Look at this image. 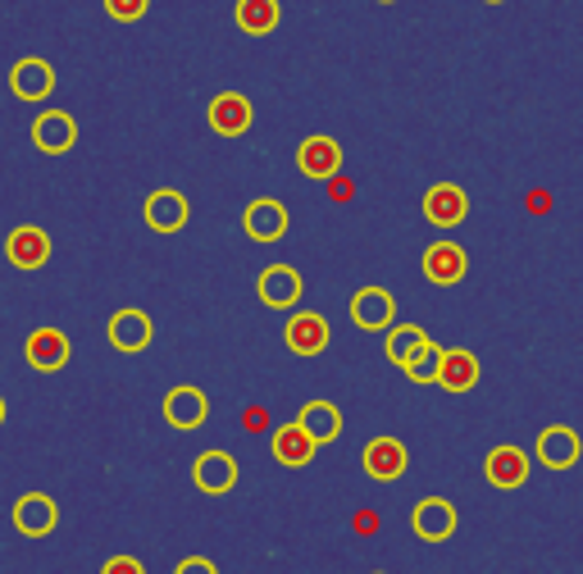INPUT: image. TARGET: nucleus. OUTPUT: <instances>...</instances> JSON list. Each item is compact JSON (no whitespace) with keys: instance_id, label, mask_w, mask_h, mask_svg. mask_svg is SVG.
<instances>
[{"instance_id":"f257e3e1","label":"nucleus","mask_w":583,"mask_h":574,"mask_svg":"<svg viewBox=\"0 0 583 574\" xmlns=\"http://www.w3.org/2000/svg\"><path fill=\"white\" fill-rule=\"evenodd\" d=\"M23 356H28L32 369L56 374V369H65V365L73 360V343H69L65 328H51V324H46V328H32V333H28Z\"/></svg>"},{"instance_id":"f03ea898","label":"nucleus","mask_w":583,"mask_h":574,"mask_svg":"<svg viewBox=\"0 0 583 574\" xmlns=\"http://www.w3.org/2000/svg\"><path fill=\"white\" fill-rule=\"evenodd\" d=\"M419 210H424V219H428L433 228H456V224H465V215H470V191L456 187V182H433V187L424 191Z\"/></svg>"},{"instance_id":"7ed1b4c3","label":"nucleus","mask_w":583,"mask_h":574,"mask_svg":"<svg viewBox=\"0 0 583 574\" xmlns=\"http://www.w3.org/2000/svg\"><path fill=\"white\" fill-rule=\"evenodd\" d=\"M283 338H287V352H292V356H319V352H328L333 333H328V319H324L319 310H297V315L287 319Z\"/></svg>"},{"instance_id":"20e7f679","label":"nucleus","mask_w":583,"mask_h":574,"mask_svg":"<svg viewBox=\"0 0 583 574\" xmlns=\"http://www.w3.org/2000/svg\"><path fill=\"white\" fill-rule=\"evenodd\" d=\"M483 474H488L493 488L511 493V488L528 484V452L515 447V443H502V447H493L488 456H483Z\"/></svg>"},{"instance_id":"39448f33","label":"nucleus","mask_w":583,"mask_h":574,"mask_svg":"<svg viewBox=\"0 0 583 574\" xmlns=\"http://www.w3.org/2000/svg\"><path fill=\"white\" fill-rule=\"evenodd\" d=\"M6 260L14 269H41L46 260H51V232L37 228V224H19L6 237Z\"/></svg>"},{"instance_id":"423d86ee","label":"nucleus","mask_w":583,"mask_h":574,"mask_svg":"<svg viewBox=\"0 0 583 574\" xmlns=\"http://www.w3.org/2000/svg\"><path fill=\"white\" fill-rule=\"evenodd\" d=\"M73 141H78V119L65 115V110H46L32 119V147L46 151V156H65L73 151Z\"/></svg>"},{"instance_id":"0eeeda50","label":"nucleus","mask_w":583,"mask_h":574,"mask_svg":"<svg viewBox=\"0 0 583 574\" xmlns=\"http://www.w3.org/2000/svg\"><path fill=\"white\" fill-rule=\"evenodd\" d=\"M56 524H60V506L56 497H46V493H28L14 502V530L23 538H46V534H56Z\"/></svg>"},{"instance_id":"6e6552de","label":"nucleus","mask_w":583,"mask_h":574,"mask_svg":"<svg viewBox=\"0 0 583 574\" xmlns=\"http://www.w3.org/2000/svg\"><path fill=\"white\" fill-rule=\"evenodd\" d=\"M297 169L315 182H328V178H337V169H343V147H337L333 137L315 132L297 147Z\"/></svg>"},{"instance_id":"1a4fd4ad","label":"nucleus","mask_w":583,"mask_h":574,"mask_svg":"<svg viewBox=\"0 0 583 574\" xmlns=\"http://www.w3.org/2000/svg\"><path fill=\"white\" fill-rule=\"evenodd\" d=\"M210 128L219 132V137H241V132H251V123H256V110H251V101L241 91H219L215 101H210Z\"/></svg>"},{"instance_id":"9d476101","label":"nucleus","mask_w":583,"mask_h":574,"mask_svg":"<svg viewBox=\"0 0 583 574\" xmlns=\"http://www.w3.org/2000/svg\"><path fill=\"white\" fill-rule=\"evenodd\" d=\"M411 530L424 538V543H447L456 534V506L443 502V497H424L415 511H411Z\"/></svg>"},{"instance_id":"9b49d317","label":"nucleus","mask_w":583,"mask_h":574,"mask_svg":"<svg viewBox=\"0 0 583 574\" xmlns=\"http://www.w3.org/2000/svg\"><path fill=\"white\" fill-rule=\"evenodd\" d=\"M256 297L269 306V310H292L302 301V274L292 265H269L256 283Z\"/></svg>"},{"instance_id":"f8f14e48","label":"nucleus","mask_w":583,"mask_h":574,"mask_svg":"<svg viewBox=\"0 0 583 574\" xmlns=\"http://www.w3.org/2000/svg\"><path fill=\"white\" fill-rule=\"evenodd\" d=\"M352 319L360 328H369V333H387L393 319H397L393 293H387V287H360V293L352 297Z\"/></svg>"},{"instance_id":"ddd939ff","label":"nucleus","mask_w":583,"mask_h":574,"mask_svg":"<svg viewBox=\"0 0 583 574\" xmlns=\"http://www.w3.org/2000/svg\"><path fill=\"white\" fill-rule=\"evenodd\" d=\"M10 91L19 101H46L56 91V69L46 65L41 56H23L14 69H10Z\"/></svg>"},{"instance_id":"4468645a","label":"nucleus","mask_w":583,"mask_h":574,"mask_svg":"<svg viewBox=\"0 0 583 574\" xmlns=\"http://www.w3.org/2000/svg\"><path fill=\"white\" fill-rule=\"evenodd\" d=\"M419 265H424V278H428L433 287H456V283L465 278V269H470V256H465L456 243H433Z\"/></svg>"},{"instance_id":"2eb2a0df","label":"nucleus","mask_w":583,"mask_h":574,"mask_svg":"<svg viewBox=\"0 0 583 574\" xmlns=\"http://www.w3.org/2000/svg\"><path fill=\"white\" fill-rule=\"evenodd\" d=\"M406 447L397 443V438H374V443H365V452H360V465H365V474L369 478H378V484H393V478H402L406 474Z\"/></svg>"},{"instance_id":"dca6fc26","label":"nucleus","mask_w":583,"mask_h":574,"mask_svg":"<svg viewBox=\"0 0 583 574\" xmlns=\"http://www.w3.org/2000/svg\"><path fill=\"white\" fill-rule=\"evenodd\" d=\"M165 419L174 428H182V434H187V428H201L210 419V397L201 388H191V383H182V388H174L165 397Z\"/></svg>"},{"instance_id":"f3484780","label":"nucleus","mask_w":583,"mask_h":574,"mask_svg":"<svg viewBox=\"0 0 583 574\" xmlns=\"http://www.w3.org/2000/svg\"><path fill=\"white\" fill-rule=\"evenodd\" d=\"M241 224H247L251 243H278V237H287V206L274 197H256L247 215H241Z\"/></svg>"},{"instance_id":"a211bd4d","label":"nucleus","mask_w":583,"mask_h":574,"mask_svg":"<svg viewBox=\"0 0 583 574\" xmlns=\"http://www.w3.org/2000/svg\"><path fill=\"white\" fill-rule=\"evenodd\" d=\"M110 347L115 352H128V356H137V352H146V347H151V315H146V310H119L115 319H110Z\"/></svg>"},{"instance_id":"6ab92c4d","label":"nucleus","mask_w":583,"mask_h":574,"mask_svg":"<svg viewBox=\"0 0 583 574\" xmlns=\"http://www.w3.org/2000/svg\"><path fill=\"white\" fill-rule=\"evenodd\" d=\"M269 452H274V461L278 465H287V469H302V465H310L315 461V443H310V434L302 424H283V428H274V438H269Z\"/></svg>"},{"instance_id":"aec40b11","label":"nucleus","mask_w":583,"mask_h":574,"mask_svg":"<svg viewBox=\"0 0 583 574\" xmlns=\"http://www.w3.org/2000/svg\"><path fill=\"white\" fill-rule=\"evenodd\" d=\"M141 215H146V224H151L156 232H178L187 224V197H182V191H174V187H160V191L146 197Z\"/></svg>"},{"instance_id":"412c9836","label":"nucleus","mask_w":583,"mask_h":574,"mask_svg":"<svg viewBox=\"0 0 583 574\" xmlns=\"http://www.w3.org/2000/svg\"><path fill=\"white\" fill-rule=\"evenodd\" d=\"M579 452H583V443H579L574 428H565V424H552V428H543V434H538V461H543L547 469H570V465H579Z\"/></svg>"},{"instance_id":"4be33fe9","label":"nucleus","mask_w":583,"mask_h":574,"mask_svg":"<svg viewBox=\"0 0 583 574\" xmlns=\"http://www.w3.org/2000/svg\"><path fill=\"white\" fill-rule=\"evenodd\" d=\"M191 478H197L201 493L219 497L237 484V461L228 452H206V456H197V465H191Z\"/></svg>"},{"instance_id":"5701e85b","label":"nucleus","mask_w":583,"mask_h":574,"mask_svg":"<svg viewBox=\"0 0 583 574\" xmlns=\"http://www.w3.org/2000/svg\"><path fill=\"white\" fill-rule=\"evenodd\" d=\"M447 393H470L478 383V356L465 347H443V365H437V378Z\"/></svg>"},{"instance_id":"b1692460","label":"nucleus","mask_w":583,"mask_h":574,"mask_svg":"<svg viewBox=\"0 0 583 574\" xmlns=\"http://www.w3.org/2000/svg\"><path fill=\"white\" fill-rule=\"evenodd\" d=\"M297 424L310 434L315 447H324V443H333L337 434H343V410H337L333 402H306L302 415H297Z\"/></svg>"},{"instance_id":"393cba45","label":"nucleus","mask_w":583,"mask_h":574,"mask_svg":"<svg viewBox=\"0 0 583 574\" xmlns=\"http://www.w3.org/2000/svg\"><path fill=\"white\" fill-rule=\"evenodd\" d=\"M233 19L247 37H269L278 28V19H283V6L278 0H237Z\"/></svg>"},{"instance_id":"a878e982","label":"nucleus","mask_w":583,"mask_h":574,"mask_svg":"<svg viewBox=\"0 0 583 574\" xmlns=\"http://www.w3.org/2000/svg\"><path fill=\"white\" fill-rule=\"evenodd\" d=\"M419 343H428V333H424L419 324H393V328H387L383 352H387V360H393V365H406Z\"/></svg>"},{"instance_id":"bb28decb","label":"nucleus","mask_w":583,"mask_h":574,"mask_svg":"<svg viewBox=\"0 0 583 574\" xmlns=\"http://www.w3.org/2000/svg\"><path fill=\"white\" fill-rule=\"evenodd\" d=\"M437 365H443V347L428 338V343H419V347L411 352V360H406L402 369H406L411 383H433V378H437Z\"/></svg>"},{"instance_id":"cd10ccee","label":"nucleus","mask_w":583,"mask_h":574,"mask_svg":"<svg viewBox=\"0 0 583 574\" xmlns=\"http://www.w3.org/2000/svg\"><path fill=\"white\" fill-rule=\"evenodd\" d=\"M101 6L115 23H137V19H146V10H151V0H101Z\"/></svg>"},{"instance_id":"c85d7f7f","label":"nucleus","mask_w":583,"mask_h":574,"mask_svg":"<svg viewBox=\"0 0 583 574\" xmlns=\"http://www.w3.org/2000/svg\"><path fill=\"white\" fill-rule=\"evenodd\" d=\"M101 574H146V565H141L137 556H110Z\"/></svg>"},{"instance_id":"c756f323","label":"nucleus","mask_w":583,"mask_h":574,"mask_svg":"<svg viewBox=\"0 0 583 574\" xmlns=\"http://www.w3.org/2000/svg\"><path fill=\"white\" fill-rule=\"evenodd\" d=\"M174 574H219V570H215V561H206V556H187Z\"/></svg>"},{"instance_id":"7c9ffc66","label":"nucleus","mask_w":583,"mask_h":574,"mask_svg":"<svg viewBox=\"0 0 583 574\" xmlns=\"http://www.w3.org/2000/svg\"><path fill=\"white\" fill-rule=\"evenodd\" d=\"M328 182H333V197H337V201L352 197V191H356V187H352V178H328Z\"/></svg>"},{"instance_id":"2f4dec72","label":"nucleus","mask_w":583,"mask_h":574,"mask_svg":"<svg viewBox=\"0 0 583 574\" xmlns=\"http://www.w3.org/2000/svg\"><path fill=\"white\" fill-rule=\"evenodd\" d=\"M0 424H6V397H0Z\"/></svg>"},{"instance_id":"473e14b6","label":"nucleus","mask_w":583,"mask_h":574,"mask_svg":"<svg viewBox=\"0 0 583 574\" xmlns=\"http://www.w3.org/2000/svg\"><path fill=\"white\" fill-rule=\"evenodd\" d=\"M488 6H502V0H488Z\"/></svg>"},{"instance_id":"72a5a7b5","label":"nucleus","mask_w":583,"mask_h":574,"mask_svg":"<svg viewBox=\"0 0 583 574\" xmlns=\"http://www.w3.org/2000/svg\"><path fill=\"white\" fill-rule=\"evenodd\" d=\"M383 6H387V0H383Z\"/></svg>"}]
</instances>
